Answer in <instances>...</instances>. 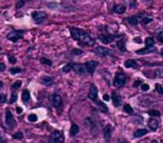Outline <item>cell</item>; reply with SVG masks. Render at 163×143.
<instances>
[{
    "instance_id": "obj_36",
    "label": "cell",
    "mask_w": 163,
    "mask_h": 143,
    "mask_svg": "<svg viewBox=\"0 0 163 143\" xmlns=\"http://www.w3.org/2000/svg\"><path fill=\"white\" fill-rule=\"evenodd\" d=\"M12 94H11V97H10V101H9V103H15L16 100H17V93H15V91H12Z\"/></svg>"
},
{
    "instance_id": "obj_52",
    "label": "cell",
    "mask_w": 163,
    "mask_h": 143,
    "mask_svg": "<svg viewBox=\"0 0 163 143\" xmlns=\"http://www.w3.org/2000/svg\"><path fill=\"white\" fill-rule=\"evenodd\" d=\"M151 143H158V141H155V140H154V141H152Z\"/></svg>"
},
{
    "instance_id": "obj_37",
    "label": "cell",
    "mask_w": 163,
    "mask_h": 143,
    "mask_svg": "<svg viewBox=\"0 0 163 143\" xmlns=\"http://www.w3.org/2000/svg\"><path fill=\"white\" fill-rule=\"evenodd\" d=\"M71 54H74V55H82L83 54V51L79 49V48H75V49L71 51Z\"/></svg>"
},
{
    "instance_id": "obj_31",
    "label": "cell",
    "mask_w": 163,
    "mask_h": 143,
    "mask_svg": "<svg viewBox=\"0 0 163 143\" xmlns=\"http://www.w3.org/2000/svg\"><path fill=\"white\" fill-rule=\"evenodd\" d=\"M97 105L100 106V108L102 110L103 112H107L108 110H107V107H106V105L104 104V103H102V102H97Z\"/></svg>"
},
{
    "instance_id": "obj_51",
    "label": "cell",
    "mask_w": 163,
    "mask_h": 143,
    "mask_svg": "<svg viewBox=\"0 0 163 143\" xmlns=\"http://www.w3.org/2000/svg\"><path fill=\"white\" fill-rule=\"evenodd\" d=\"M135 41H138V43H140V41H141V39H140V38H135Z\"/></svg>"
},
{
    "instance_id": "obj_5",
    "label": "cell",
    "mask_w": 163,
    "mask_h": 143,
    "mask_svg": "<svg viewBox=\"0 0 163 143\" xmlns=\"http://www.w3.org/2000/svg\"><path fill=\"white\" fill-rule=\"evenodd\" d=\"M22 35H24V31L22 30H18V31H12L9 35L7 36V38L11 41H17L22 38Z\"/></svg>"
},
{
    "instance_id": "obj_28",
    "label": "cell",
    "mask_w": 163,
    "mask_h": 143,
    "mask_svg": "<svg viewBox=\"0 0 163 143\" xmlns=\"http://www.w3.org/2000/svg\"><path fill=\"white\" fill-rule=\"evenodd\" d=\"M152 18L151 17H144V18H142V24L143 25H148V24H150V22H152Z\"/></svg>"
},
{
    "instance_id": "obj_13",
    "label": "cell",
    "mask_w": 163,
    "mask_h": 143,
    "mask_svg": "<svg viewBox=\"0 0 163 143\" xmlns=\"http://www.w3.org/2000/svg\"><path fill=\"white\" fill-rule=\"evenodd\" d=\"M69 31H71L73 38H74V39H77V40L79 39L81 35L84 32L83 30H81V29H77V28H69Z\"/></svg>"
},
{
    "instance_id": "obj_47",
    "label": "cell",
    "mask_w": 163,
    "mask_h": 143,
    "mask_svg": "<svg viewBox=\"0 0 163 143\" xmlns=\"http://www.w3.org/2000/svg\"><path fill=\"white\" fill-rule=\"evenodd\" d=\"M103 100H104V101H105V102H107V101H110V100H111V98H110V96H108V95H107V94H105V95H104V96H103Z\"/></svg>"
},
{
    "instance_id": "obj_19",
    "label": "cell",
    "mask_w": 163,
    "mask_h": 143,
    "mask_svg": "<svg viewBox=\"0 0 163 143\" xmlns=\"http://www.w3.org/2000/svg\"><path fill=\"white\" fill-rule=\"evenodd\" d=\"M78 132H79V128H78V125H77V124H73V125L71 126V130H69L71 135V136H75Z\"/></svg>"
},
{
    "instance_id": "obj_44",
    "label": "cell",
    "mask_w": 163,
    "mask_h": 143,
    "mask_svg": "<svg viewBox=\"0 0 163 143\" xmlns=\"http://www.w3.org/2000/svg\"><path fill=\"white\" fill-rule=\"evenodd\" d=\"M6 102V96L4 94H0V103H5Z\"/></svg>"
},
{
    "instance_id": "obj_34",
    "label": "cell",
    "mask_w": 163,
    "mask_h": 143,
    "mask_svg": "<svg viewBox=\"0 0 163 143\" xmlns=\"http://www.w3.org/2000/svg\"><path fill=\"white\" fill-rule=\"evenodd\" d=\"M149 114H150L151 116H160V112H159V111H155V110L149 111Z\"/></svg>"
},
{
    "instance_id": "obj_30",
    "label": "cell",
    "mask_w": 163,
    "mask_h": 143,
    "mask_svg": "<svg viewBox=\"0 0 163 143\" xmlns=\"http://www.w3.org/2000/svg\"><path fill=\"white\" fill-rule=\"evenodd\" d=\"M20 86H21V82H20V81H17L16 83H14V84H12V86H11V90H12V91H16L17 88H19Z\"/></svg>"
},
{
    "instance_id": "obj_8",
    "label": "cell",
    "mask_w": 163,
    "mask_h": 143,
    "mask_svg": "<svg viewBox=\"0 0 163 143\" xmlns=\"http://www.w3.org/2000/svg\"><path fill=\"white\" fill-rule=\"evenodd\" d=\"M94 53H95L96 55H100V56H107V55H110L111 51L107 49V48H105V47L98 46V47H95V48H94Z\"/></svg>"
},
{
    "instance_id": "obj_42",
    "label": "cell",
    "mask_w": 163,
    "mask_h": 143,
    "mask_svg": "<svg viewBox=\"0 0 163 143\" xmlns=\"http://www.w3.org/2000/svg\"><path fill=\"white\" fill-rule=\"evenodd\" d=\"M141 88H142V91H144V92H146V91H149V90H150V86H149L148 84H142V86H141Z\"/></svg>"
},
{
    "instance_id": "obj_38",
    "label": "cell",
    "mask_w": 163,
    "mask_h": 143,
    "mask_svg": "<svg viewBox=\"0 0 163 143\" xmlns=\"http://www.w3.org/2000/svg\"><path fill=\"white\" fill-rule=\"evenodd\" d=\"M11 74H18V73H21V68L19 67H14V68H11L10 69Z\"/></svg>"
},
{
    "instance_id": "obj_32",
    "label": "cell",
    "mask_w": 163,
    "mask_h": 143,
    "mask_svg": "<svg viewBox=\"0 0 163 143\" xmlns=\"http://www.w3.org/2000/svg\"><path fill=\"white\" fill-rule=\"evenodd\" d=\"M37 120H38V118H37L36 114H30V115L28 116V121H30V122H36Z\"/></svg>"
},
{
    "instance_id": "obj_4",
    "label": "cell",
    "mask_w": 163,
    "mask_h": 143,
    "mask_svg": "<svg viewBox=\"0 0 163 143\" xmlns=\"http://www.w3.org/2000/svg\"><path fill=\"white\" fill-rule=\"evenodd\" d=\"M46 17H47V15L45 12H43V11H35V12H32V19H34L35 22H37V24L43 22V21L45 20Z\"/></svg>"
},
{
    "instance_id": "obj_29",
    "label": "cell",
    "mask_w": 163,
    "mask_h": 143,
    "mask_svg": "<svg viewBox=\"0 0 163 143\" xmlns=\"http://www.w3.org/2000/svg\"><path fill=\"white\" fill-rule=\"evenodd\" d=\"M40 61L44 64V65H47V66H50L51 65V61L50 59H48V58H44V57H43V58H40Z\"/></svg>"
},
{
    "instance_id": "obj_1",
    "label": "cell",
    "mask_w": 163,
    "mask_h": 143,
    "mask_svg": "<svg viewBox=\"0 0 163 143\" xmlns=\"http://www.w3.org/2000/svg\"><path fill=\"white\" fill-rule=\"evenodd\" d=\"M125 81H126V77L123 73H118L115 78H114V82H113V85L115 87H122L124 84H125Z\"/></svg>"
},
{
    "instance_id": "obj_7",
    "label": "cell",
    "mask_w": 163,
    "mask_h": 143,
    "mask_svg": "<svg viewBox=\"0 0 163 143\" xmlns=\"http://www.w3.org/2000/svg\"><path fill=\"white\" fill-rule=\"evenodd\" d=\"M51 98H53V105H54V107L58 110V113H61L59 108L61 107V104H63V102H61V96L58 95V94H54Z\"/></svg>"
},
{
    "instance_id": "obj_49",
    "label": "cell",
    "mask_w": 163,
    "mask_h": 143,
    "mask_svg": "<svg viewBox=\"0 0 163 143\" xmlns=\"http://www.w3.org/2000/svg\"><path fill=\"white\" fill-rule=\"evenodd\" d=\"M138 85H141V81H140V79H138V81H136V82L134 83V87L138 86Z\"/></svg>"
},
{
    "instance_id": "obj_10",
    "label": "cell",
    "mask_w": 163,
    "mask_h": 143,
    "mask_svg": "<svg viewBox=\"0 0 163 143\" xmlns=\"http://www.w3.org/2000/svg\"><path fill=\"white\" fill-rule=\"evenodd\" d=\"M159 124H160V122H159V118H157V116H153V118H151L149 120V126H150V129H151L152 131L158 130Z\"/></svg>"
},
{
    "instance_id": "obj_6",
    "label": "cell",
    "mask_w": 163,
    "mask_h": 143,
    "mask_svg": "<svg viewBox=\"0 0 163 143\" xmlns=\"http://www.w3.org/2000/svg\"><path fill=\"white\" fill-rule=\"evenodd\" d=\"M6 123H7V125L9 126L10 129L15 128L16 126V121L14 116H12V114H11L10 111H6Z\"/></svg>"
},
{
    "instance_id": "obj_22",
    "label": "cell",
    "mask_w": 163,
    "mask_h": 143,
    "mask_svg": "<svg viewBox=\"0 0 163 143\" xmlns=\"http://www.w3.org/2000/svg\"><path fill=\"white\" fill-rule=\"evenodd\" d=\"M114 39V37H110V36H100V40H102V43L104 44H108V43H111V41Z\"/></svg>"
},
{
    "instance_id": "obj_16",
    "label": "cell",
    "mask_w": 163,
    "mask_h": 143,
    "mask_svg": "<svg viewBox=\"0 0 163 143\" xmlns=\"http://www.w3.org/2000/svg\"><path fill=\"white\" fill-rule=\"evenodd\" d=\"M111 133H112V126L111 125H106L105 129H104V135H105V139L107 141L111 139Z\"/></svg>"
},
{
    "instance_id": "obj_40",
    "label": "cell",
    "mask_w": 163,
    "mask_h": 143,
    "mask_svg": "<svg viewBox=\"0 0 163 143\" xmlns=\"http://www.w3.org/2000/svg\"><path fill=\"white\" fill-rule=\"evenodd\" d=\"M158 40L161 41V43H163V29L158 32Z\"/></svg>"
},
{
    "instance_id": "obj_18",
    "label": "cell",
    "mask_w": 163,
    "mask_h": 143,
    "mask_svg": "<svg viewBox=\"0 0 163 143\" xmlns=\"http://www.w3.org/2000/svg\"><path fill=\"white\" fill-rule=\"evenodd\" d=\"M126 10V8H125V6L124 5H116L114 7V11L116 12V14H124Z\"/></svg>"
},
{
    "instance_id": "obj_14",
    "label": "cell",
    "mask_w": 163,
    "mask_h": 143,
    "mask_svg": "<svg viewBox=\"0 0 163 143\" xmlns=\"http://www.w3.org/2000/svg\"><path fill=\"white\" fill-rule=\"evenodd\" d=\"M112 100H113V103H114V105H115V106H120V105H121V103H122V97L120 96V95L115 92L113 93Z\"/></svg>"
},
{
    "instance_id": "obj_46",
    "label": "cell",
    "mask_w": 163,
    "mask_h": 143,
    "mask_svg": "<svg viewBox=\"0 0 163 143\" xmlns=\"http://www.w3.org/2000/svg\"><path fill=\"white\" fill-rule=\"evenodd\" d=\"M6 69V66L5 64H2V63H0V72H4Z\"/></svg>"
},
{
    "instance_id": "obj_43",
    "label": "cell",
    "mask_w": 163,
    "mask_h": 143,
    "mask_svg": "<svg viewBox=\"0 0 163 143\" xmlns=\"http://www.w3.org/2000/svg\"><path fill=\"white\" fill-rule=\"evenodd\" d=\"M24 4H25V0H20V1L17 4V8H21V7L24 6Z\"/></svg>"
},
{
    "instance_id": "obj_27",
    "label": "cell",
    "mask_w": 163,
    "mask_h": 143,
    "mask_svg": "<svg viewBox=\"0 0 163 143\" xmlns=\"http://www.w3.org/2000/svg\"><path fill=\"white\" fill-rule=\"evenodd\" d=\"M123 108H124V112L128 113V114H132V113H133V108H132L131 106H130L128 104H125Z\"/></svg>"
},
{
    "instance_id": "obj_33",
    "label": "cell",
    "mask_w": 163,
    "mask_h": 143,
    "mask_svg": "<svg viewBox=\"0 0 163 143\" xmlns=\"http://www.w3.org/2000/svg\"><path fill=\"white\" fill-rule=\"evenodd\" d=\"M24 138V134L21 132H16L14 134V139H17V140H21V139Z\"/></svg>"
},
{
    "instance_id": "obj_45",
    "label": "cell",
    "mask_w": 163,
    "mask_h": 143,
    "mask_svg": "<svg viewBox=\"0 0 163 143\" xmlns=\"http://www.w3.org/2000/svg\"><path fill=\"white\" fill-rule=\"evenodd\" d=\"M16 61H17V59H16V57H14V56H9V61H10L11 64H15Z\"/></svg>"
},
{
    "instance_id": "obj_9",
    "label": "cell",
    "mask_w": 163,
    "mask_h": 143,
    "mask_svg": "<svg viewBox=\"0 0 163 143\" xmlns=\"http://www.w3.org/2000/svg\"><path fill=\"white\" fill-rule=\"evenodd\" d=\"M97 65H98V64H97V61H87L86 64H85V67H86L87 73H89V74H93V73L95 72V69H96Z\"/></svg>"
},
{
    "instance_id": "obj_25",
    "label": "cell",
    "mask_w": 163,
    "mask_h": 143,
    "mask_svg": "<svg viewBox=\"0 0 163 143\" xmlns=\"http://www.w3.org/2000/svg\"><path fill=\"white\" fill-rule=\"evenodd\" d=\"M128 21L131 24V25H136L138 22V18L136 16H133V17H130V18H128Z\"/></svg>"
},
{
    "instance_id": "obj_39",
    "label": "cell",
    "mask_w": 163,
    "mask_h": 143,
    "mask_svg": "<svg viewBox=\"0 0 163 143\" xmlns=\"http://www.w3.org/2000/svg\"><path fill=\"white\" fill-rule=\"evenodd\" d=\"M155 88H157V92L159 94H163V87L160 84H155Z\"/></svg>"
},
{
    "instance_id": "obj_50",
    "label": "cell",
    "mask_w": 163,
    "mask_h": 143,
    "mask_svg": "<svg viewBox=\"0 0 163 143\" xmlns=\"http://www.w3.org/2000/svg\"><path fill=\"white\" fill-rule=\"evenodd\" d=\"M160 54H161V56L163 57V48H161V51H160Z\"/></svg>"
},
{
    "instance_id": "obj_24",
    "label": "cell",
    "mask_w": 163,
    "mask_h": 143,
    "mask_svg": "<svg viewBox=\"0 0 163 143\" xmlns=\"http://www.w3.org/2000/svg\"><path fill=\"white\" fill-rule=\"evenodd\" d=\"M43 83L45 84V85H47V86H50L51 84L54 83V81H53V78L49 76H44L43 77Z\"/></svg>"
},
{
    "instance_id": "obj_21",
    "label": "cell",
    "mask_w": 163,
    "mask_h": 143,
    "mask_svg": "<svg viewBox=\"0 0 163 143\" xmlns=\"http://www.w3.org/2000/svg\"><path fill=\"white\" fill-rule=\"evenodd\" d=\"M22 101L25 103H28L30 101V93H29L28 90H26V91L22 92Z\"/></svg>"
},
{
    "instance_id": "obj_11",
    "label": "cell",
    "mask_w": 163,
    "mask_h": 143,
    "mask_svg": "<svg viewBox=\"0 0 163 143\" xmlns=\"http://www.w3.org/2000/svg\"><path fill=\"white\" fill-rule=\"evenodd\" d=\"M97 94H98V92H97L96 86L95 85H92L91 86V90H89V93H88V98L92 100V101H96Z\"/></svg>"
},
{
    "instance_id": "obj_17",
    "label": "cell",
    "mask_w": 163,
    "mask_h": 143,
    "mask_svg": "<svg viewBox=\"0 0 163 143\" xmlns=\"http://www.w3.org/2000/svg\"><path fill=\"white\" fill-rule=\"evenodd\" d=\"M125 67H128V68H136L138 67V64H136V61H133V59H128V61H125Z\"/></svg>"
},
{
    "instance_id": "obj_48",
    "label": "cell",
    "mask_w": 163,
    "mask_h": 143,
    "mask_svg": "<svg viewBox=\"0 0 163 143\" xmlns=\"http://www.w3.org/2000/svg\"><path fill=\"white\" fill-rule=\"evenodd\" d=\"M16 111H17V113H18V114H20V113H22V108H21V107H16Z\"/></svg>"
},
{
    "instance_id": "obj_26",
    "label": "cell",
    "mask_w": 163,
    "mask_h": 143,
    "mask_svg": "<svg viewBox=\"0 0 163 143\" xmlns=\"http://www.w3.org/2000/svg\"><path fill=\"white\" fill-rule=\"evenodd\" d=\"M145 45L146 46H154V38L153 37H148L146 39H145Z\"/></svg>"
},
{
    "instance_id": "obj_15",
    "label": "cell",
    "mask_w": 163,
    "mask_h": 143,
    "mask_svg": "<svg viewBox=\"0 0 163 143\" xmlns=\"http://www.w3.org/2000/svg\"><path fill=\"white\" fill-rule=\"evenodd\" d=\"M155 51V47L154 46H146L145 48H142V49H138L136 53L140 54V55H143V54H148V53H152V51Z\"/></svg>"
},
{
    "instance_id": "obj_3",
    "label": "cell",
    "mask_w": 163,
    "mask_h": 143,
    "mask_svg": "<svg viewBox=\"0 0 163 143\" xmlns=\"http://www.w3.org/2000/svg\"><path fill=\"white\" fill-rule=\"evenodd\" d=\"M51 143H64V134L61 131H55L51 134L50 138Z\"/></svg>"
},
{
    "instance_id": "obj_35",
    "label": "cell",
    "mask_w": 163,
    "mask_h": 143,
    "mask_svg": "<svg viewBox=\"0 0 163 143\" xmlns=\"http://www.w3.org/2000/svg\"><path fill=\"white\" fill-rule=\"evenodd\" d=\"M71 68H73V66H71V64H68V65H65V66L63 67V69H61V71L65 72V73H68V72H71Z\"/></svg>"
},
{
    "instance_id": "obj_41",
    "label": "cell",
    "mask_w": 163,
    "mask_h": 143,
    "mask_svg": "<svg viewBox=\"0 0 163 143\" xmlns=\"http://www.w3.org/2000/svg\"><path fill=\"white\" fill-rule=\"evenodd\" d=\"M117 46H118V48H120L121 51H125V47H124L123 41H118V43H117Z\"/></svg>"
},
{
    "instance_id": "obj_2",
    "label": "cell",
    "mask_w": 163,
    "mask_h": 143,
    "mask_svg": "<svg viewBox=\"0 0 163 143\" xmlns=\"http://www.w3.org/2000/svg\"><path fill=\"white\" fill-rule=\"evenodd\" d=\"M78 41L82 43V44H84V45H88V46H92L93 44H94V39H93L92 37L88 35V34H86L85 31L81 35Z\"/></svg>"
},
{
    "instance_id": "obj_20",
    "label": "cell",
    "mask_w": 163,
    "mask_h": 143,
    "mask_svg": "<svg viewBox=\"0 0 163 143\" xmlns=\"http://www.w3.org/2000/svg\"><path fill=\"white\" fill-rule=\"evenodd\" d=\"M145 134H148V130H145V129H140L138 131H135L134 136H135V138H141V136L145 135Z\"/></svg>"
},
{
    "instance_id": "obj_12",
    "label": "cell",
    "mask_w": 163,
    "mask_h": 143,
    "mask_svg": "<svg viewBox=\"0 0 163 143\" xmlns=\"http://www.w3.org/2000/svg\"><path fill=\"white\" fill-rule=\"evenodd\" d=\"M73 69L76 72L77 74H81V75H84V74H86L87 73L85 65H79V64H76V65H74V66H73Z\"/></svg>"
},
{
    "instance_id": "obj_23",
    "label": "cell",
    "mask_w": 163,
    "mask_h": 143,
    "mask_svg": "<svg viewBox=\"0 0 163 143\" xmlns=\"http://www.w3.org/2000/svg\"><path fill=\"white\" fill-rule=\"evenodd\" d=\"M153 76L159 77V78H163V68H157L153 71Z\"/></svg>"
}]
</instances>
